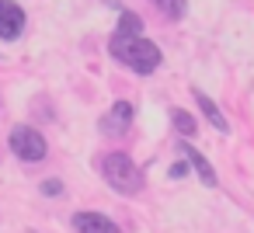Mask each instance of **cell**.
<instances>
[{"label":"cell","mask_w":254,"mask_h":233,"mask_svg":"<svg viewBox=\"0 0 254 233\" xmlns=\"http://www.w3.org/2000/svg\"><path fill=\"white\" fill-rule=\"evenodd\" d=\"M108 53H112L122 66H129L132 73H143V77L160 66V49H157L150 39H143V35H126V32H119V28H115V35L108 39Z\"/></svg>","instance_id":"obj_1"},{"label":"cell","mask_w":254,"mask_h":233,"mask_svg":"<svg viewBox=\"0 0 254 233\" xmlns=\"http://www.w3.org/2000/svg\"><path fill=\"white\" fill-rule=\"evenodd\" d=\"M101 177L108 181V188H115L119 195H136L143 191V171L136 167V160L129 153H105L101 157Z\"/></svg>","instance_id":"obj_2"},{"label":"cell","mask_w":254,"mask_h":233,"mask_svg":"<svg viewBox=\"0 0 254 233\" xmlns=\"http://www.w3.org/2000/svg\"><path fill=\"white\" fill-rule=\"evenodd\" d=\"M7 146H11V153H14L18 160H25V164H39V160L49 157V143H46V136H42L39 129H32V125H14Z\"/></svg>","instance_id":"obj_3"},{"label":"cell","mask_w":254,"mask_h":233,"mask_svg":"<svg viewBox=\"0 0 254 233\" xmlns=\"http://www.w3.org/2000/svg\"><path fill=\"white\" fill-rule=\"evenodd\" d=\"M132 115H136V112H132V105H129V101H115V105L101 115L98 129H101L105 136H122V132L132 125Z\"/></svg>","instance_id":"obj_4"},{"label":"cell","mask_w":254,"mask_h":233,"mask_svg":"<svg viewBox=\"0 0 254 233\" xmlns=\"http://www.w3.org/2000/svg\"><path fill=\"white\" fill-rule=\"evenodd\" d=\"M21 32H25V11H21V4H14V0H0V39L14 42Z\"/></svg>","instance_id":"obj_5"},{"label":"cell","mask_w":254,"mask_h":233,"mask_svg":"<svg viewBox=\"0 0 254 233\" xmlns=\"http://www.w3.org/2000/svg\"><path fill=\"white\" fill-rule=\"evenodd\" d=\"M73 233H122V230L105 212H77L73 216Z\"/></svg>","instance_id":"obj_6"},{"label":"cell","mask_w":254,"mask_h":233,"mask_svg":"<svg viewBox=\"0 0 254 233\" xmlns=\"http://www.w3.org/2000/svg\"><path fill=\"white\" fill-rule=\"evenodd\" d=\"M178 146H181V153L188 157V167H191V171H195V174L202 177V184H209V188H216V181H219V177H216V171H212V164H209V160H205V157H202V153H198V150H195V146H191L188 139H181Z\"/></svg>","instance_id":"obj_7"},{"label":"cell","mask_w":254,"mask_h":233,"mask_svg":"<svg viewBox=\"0 0 254 233\" xmlns=\"http://www.w3.org/2000/svg\"><path fill=\"white\" fill-rule=\"evenodd\" d=\"M191 94H195V101H198V108H202V115L209 118V125L216 129V132H230V125H226V118H223V112H219V105L205 94V91H198V87H191Z\"/></svg>","instance_id":"obj_8"},{"label":"cell","mask_w":254,"mask_h":233,"mask_svg":"<svg viewBox=\"0 0 254 233\" xmlns=\"http://www.w3.org/2000/svg\"><path fill=\"white\" fill-rule=\"evenodd\" d=\"M171 122H174V129L181 132V136H191L198 125H195V118L188 115V112H181V108H171Z\"/></svg>","instance_id":"obj_9"},{"label":"cell","mask_w":254,"mask_h":233,"mask_svg":"<svg viewBox=\"0 0 254 233\" xmlns=\"http://www.w3.org/2000/svg\"><path fill=\"white\" fill-rule=\"evenodd\" d=\"M157 4V11L164 14V18H171V21H178L181 14H185V0H153Z\"/></svg>","instance_id":"obj_10"},{"label":"cell","mask_w":254,"mask_h":233,"mask_svg":"<svg viewBox=\"0 0 254 233\" xmlns=\"http://www.w3.org/2000/svg\"><path fill=\"white\" fill-rule=\"evenodd\" d=\"M39 191L49 195V198H56V195H63V181H60V177H46V181L39 184Z\"/></svg>","instance_id":"obj_11"},{"label":"cell","mask_w":254,"mask_h":233,"mask_svg":"<svg viewBox=\"0 0 254 233\" xmlns=\"http://www.w3.org/2000/svg\"><path fill=\"white\" fill-rule=\"evenodd\" d=\"M185 174H188V164H174L171 167V177H185Z\"/></svg>","instance_id":"obj_12"}]
</instances>
